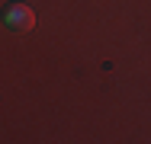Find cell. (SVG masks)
<instances>
[{"mask_svg":"<svg viewBox=\"0 0 151 144\" xmlns=\"http://www.w3.org/2000/svg\"><path fill=\"white\" fill-rule=\"evenodd\" d=\"M3 26L10 29V32H16V35L32 32V26H35V10H32L29 3H23V0L6 3L3 6Z\"/></svg>","mask_w":151,"mask_h":144,"instance_id":"1","label":"cell"}]
</instances>
